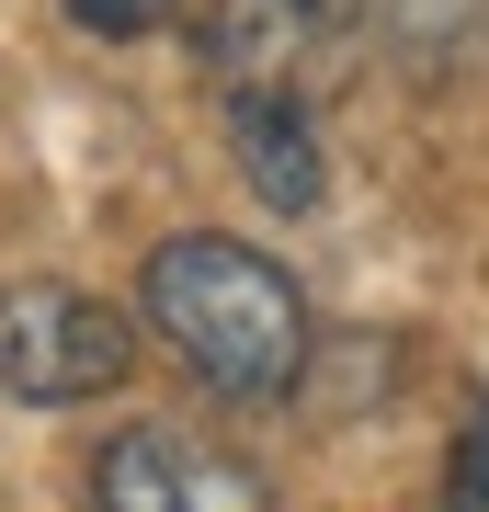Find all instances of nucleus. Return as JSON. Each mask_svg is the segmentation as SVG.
<instances>
[{
	"mask_svg": "<svg viewBox=\"0 0 489 512\" xmlns=\"http://www.w3.org/2000/svg\"><path fill=\"white\" fill-rule=\"evenodd\" d=\"M228 148H239V171H251V194L273 217H319L330 148H319L308 92H228Z\"/></svg>",
	"mask_w": 489,
	"mask_h": 512,
	"instance_id": "39448f33",
	"label": "nucleus"
},
{
	"mask_svg": "<svg viewBox=\"0 0 489 512\" xmlns=\"http://www.w3.org/2000/svg\"><path fill=\"white\" fill-rule=\"evenodd\" d=\"M455 512H489V421L455 444Z\"/></svg>",
	"mask_w": 489,
	"mask_h": 512,
	"instance_id": "0eeeda50",
	"label": "nucleus"
},
{
	"mask_svg": "<svg viewBox=\"0 0 489 512\" xmlns=\"http://www.w3.org/2000/svg\"><path fill=\"white\" fill-rule=\"evenodd\" d=\"M137 365V330L80 285H0V399L23 410H69L126 387Z\"/></svg>",
	"mask_w": 489,
	"mask_h": 512,
	"instance_id": "f03ea898",
	"label": "nucleus"
},
{
	"mask_svg": "<svg viewBox=\"0 0 489 512\" xmlns=\"http://www.w3.org/2000/svg\"><path fill=\"white\" fill-rule=\"evenodd\" d=\"M160 12H171V0H69V23H80V35H114V46H126V35H148Z\"/></svg>",
	"mask_w": 489,
	"mask_h": 512,
	"instance_id": "423d86ee",
	"label": "nucleus"
},
{
	"mask_svg": "<svg viewBox=\"0 0 489 512\" xmlns=\"http://www.w3.org/2000/svg\"><path fill=\"white\" fill-rule=\"evenodd\" d=\"M91 512H262V478L171 421H137L91 456Z\"/></svg>",
	"mask_w": 489,
	"mask_h": 512,
	"instance_id": "7ed1b4c3",
	"label": "nucleus"
},
{
	"mask_svg": "<svg viewBox=\"0 0 489 512\" xmlns=\"http://www.w3.org/2000/svg\"><path fill=\"white\" fill-rule=\"evenodd\" d=\"M137 308L182 353V376L239 399V410H285L296 387H308V342H319L308 296H296V274L273 251H251V239H217V228L160 239L148 274H137Z\"/></svg>",
	"mask_w": 489,
	"mask_h": 512,
	"instance_id": "f257e3e1",
	"label": "nucleus"
},
{
	"mask_svg": "<svg viewBox=\"0 0 489 512\" xmlns=\"http://www.w3.org/2000/svg\"><path fill=\"white\" fill-rule=\"evenodd\" d=\"M342 35V0H205V80L217 92H308Z\"/></svg>",
	"mask_w": 489,
	"mask_h": 512,
	"instance_id": "20e7f679",
	"label": "nucleus"
}]
</instances>
